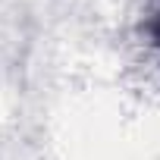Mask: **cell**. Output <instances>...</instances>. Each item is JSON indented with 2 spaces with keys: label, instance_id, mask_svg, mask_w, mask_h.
Segmentation results:
<instances>
[{
  "label": "cell",
  "instance_id": "cell-1",
  "mask_svg": "<svg viewBox=\"0 0 160 160\" xmlns=\"http://www.w3.org/2000/svg\"><path fill=\"white\" fill-rule=\"evenodd\" d=\"M144 38H148L151 50L160 57V10H157V13H151V19L144 22Z\"/></svg>",
  "mask_w": 160,
  "mask_h": 160
}]
</instances>
